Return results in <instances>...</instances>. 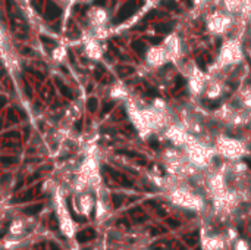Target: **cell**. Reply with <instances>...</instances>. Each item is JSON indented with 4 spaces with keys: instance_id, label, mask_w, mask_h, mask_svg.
<instances>
[{
    "instance_id": "obj_4",
    "label": "cell",
    "mask_w": 251,
    "mask_h": 250,
    "mask_svg": "<svg viewBox=\"0 0 251 250\" xmlns=\"http://www.w3.org/2000/svg\"><path fill=\"white\" fill-rule=\"evenodd\" d=\"M132 49H134L137 53H140V55H144V52H145V46H144V43L140 41V40H135V41L132 43Z\"/></svg>"
},
{
    "instance_id": "obj_19",
    "label": "cell",
    "mask_w": 251,
    "mask_h": 250,
    "mask_svg": "<svg viewBox=\"0 0 251 250\" xmlns=\"http://www.w3.org/2000/svg\"><path fill=\"white\" fill-rule=\"evenodd\" d=\"M245 164H247V165H248V168L251 169V161H250V159H245Z\"/></svg>"
},
{
    "instance_id": "obj_15",
    "label": "cell",
    "mask_w": 251,
    "mask_h": 250,
    "mask_svg": "<svg viewBox=\"0 0 251 250\" xmlns=\"http://www.w3.org/2000/svg\"><path fill=\"white\" fill-rule=\"evenodd\" d=\"M197 63H198V66H200L201 69H206V63L203 62V59H201V57H198V59H197Z\"/></svg>"
},
{
    "instance_id": "obj_18",
    "label": "cell",
    "mask_w": 251,
    "mask_h": 250,
    "mask_svg": "<svg viewBox=\"0 0 251 250\" xmlns=\"http://www.w3.org/2000/svg\"><path fill=\"white\" fill-rule=\"evenodd\" d=\"M160 40H162V39H150V41L153 43V44H157V43H160Z\"/></svg>"
},
{
    "instance_id": "obj_11",
    "label": "cell",
    "mask_w": 251,
    "mask_h": 250,
    "mask_svg": "<svg viewBox=\"0 0 251 250\" xmlns=\"http://www.w3.org/2000/svg\"><path fill=\"white\" fill-rule=\"evenodd\" d=\"M122 200H124V199H122L121 196H118V194L113 196V205H115V206H119V205L122 203Z\"/></svg>"
},
{
    "instance_id": "obj_14",
    "label": "cell",
    "mask_w": 251,
    "mask_h": 250,
    "mask_svg": "<svg viewBox=\"0 0 251 250\" xmlns=\"http://www.w3.org/2000/svg\"><path fill=\"white\" fill-rule=\"evenodd\" d=\"M207 105H209L211 109H214V108H217V106H220V102H206Z\"/></svg>"
},
{
    "instance_id": "obj_5",
    "label": "cell",
    "mask_w": 251,
    "mask_h": 250,
    "mask_svg": "<svg viewBox=\"0 0 251 250\" xmlns=\"http://www.w3.org/2000/svg\"><path fill=\"white\" fill-rule=\"evenodd\" d=\"M154 30H156V33L165 34V33H169L172 30V27L169 24H157V25H154Z\"/></svg>"
},
{
    "instance_id": "obj_9",
    "label": "cell",
    "mask_w": 251,
    "mask_h": 250,
    "mask_svg": "<svg viewBox=\"0 0 251 250\" xmlns=\"http://www.w3.org/2000/svg\"><path fill=\"white\" fill-rule=\"evenodd\" d=\"M150 147L154 149V150H157V149L160 147V144H159V141H157L156 138H151V140H150Z\"/></svg>"
},
{
    "instance_id": "obj_6",
    "label": "cell",
    "mask_w": 251,
    "mask_h": 250,
    "mask_svg": "<svg viewBox=\"0 0 251 250\" xmlns=\"http://www.w3.org/2000/svg\"><path fill=\"white\" fill-rule=\"evenodd\" d=\"M184 240L187 241V244H190V246H194V244H197V240H198V234L195 233L194 235H192V234H190V235H184Z\"/></svg>"
},
{
    "instance_id": "obj_2",
    "label": "cell",
    "mask_w": 251,
    "mask_h": 250,
    "mask_svg": "<svg viewBox=\"0 0 251 250\" xmlns=\"http://www.w3.org/2000/svg\"><path fill=\"white\" fill-rule=\"evenodd\" d=\"M141 4V1H135V0H129L128 3H125L122 7H121V10H119V13H118V16H116V19H115V22H122V21H125L128 19L137 9H138V6Z\"/></svg>"
},
{
    "instance_id": "obj_10",
    "label": "cell",
    "mask_w": 251,
    "mask_h": 250,
    "mask_svg": "<svg viewBox=\"0 0 251 250\" xmlns=\"http://www.w3.org/2000/svg\"><path fill=\"white\" fill-rule=\"evenodd\" d=\"M184 85H185V80L178 75V77H176V90H178L179 87H184Z\"/></svg>"
},
{
    "instance_id": "obj_3",
    "label": "cell",
    "mask_w": 251,
    "mask_h": 250,
    "mask_svg": "<svg viewBox=\"0 0 251 250\" xmlns=\"http://www.w3.org/2000/svg\"><path fill=\"white\" fill-rule=\"evenodd\" d=\"M170 247H172V243H169V241H159V243L151 246V250H169Z\"/></svg>"
},
{
    "instance_id": "obj_12",
    "label": "cell",
    "mask_w": 251,
    "mask_h": 250,
    "mask_svg": "<svg viewBox=\"0 0 251 250\" xmlns=\"http://www.w3.org/2000/svg\"><path fill=\"white\" fill-rule=\"evenodd\" d=\"M95 106H97V100H95V99H90V100H88V108H90L91 110H94Z\"/></svg>"
},
{
    "instance_id": "obj_13",
    "label": "cell",
    "mask_w": 251,
    "mask_h": 250,
    "mask_svg": "<svg viewBox=\"0 0 251 250\" xmlns=\"http://www.w3.org/2000/svg\"><path fill=\"white\" fill-rule=\"evenodd\" d=\"M162 233H165L163 228H151V234L153 235H157V234H162Z\"/></svg>"
},
{
    "instance_id": "obj_1",
    "label": "cell",
    "mask_w": 251,
    "mask_h": 250,
    "mask_svg": "<svg viewBox=\"0 0 251 250\" xmlns=\"http://www.w3.org/2000/svg\"><path fill=\"white\" fill-rule=\"evenodd\" d=\"M30 231V225L25 219L22 218H18V219H13L9 225V234L7 235H12V237H27Z\"/></svg>"
},
{
    "instance_id": "obj_17",
    "label": "cell",
    "mask_w": 251,
    "mask_h": 250,
    "mask_svg": "<svg viewBox=\"0 0 251 250\" xmlns=\"http://www.w3.org/2000/svg\"><path fill=\"white\" fill-rule=\"evenodd\" d=\"M157 215H159V216H166V212H165L163 209H157Z\"/></svg>"
},
{
    "instance_id": "obj_16",
    "label": "cell",
    "mask_w": 251,
    "mask_h": 250,
    "mask_svg": "<svg viewBox=\"0 0 251 250\" xmlns=\"http://www.w3.org/2000/svg\"><path fill=\"white\" fill-rule=\"evenodd\" d=\"M113 105H115V103H107V105L104 106V110H103V113H106V112H109V110H110V109L113 108Z\"/></svg>"
},
{
    "instance_id": "obj_20",
    "label": "cell",
    "mask_w": 251,
    "mask_h": 250,
    "mask_svg": "<svg viewBox=\"0 0 251 250\" xmlns=\"http://www.w3.org/2000/svg\"><path fill=\"white\" fill-rule=\"evenodd\" d=\"M187 1H188V3H190V1H191V0H187Z\"/></svg>"
},
{
    "instance_id": "obj_7",
    "label": "cell",
    "mask_w": 251,
    "mask_h": 250,
    "mask_svg": "<svg viewBox=\"0 0 251 250\" xmlns=\"http://www.w3.org/2000/svg\"><path fill=\"white\" fill-rule=\"evenodd\" d=\"M163 6H166L169 10H178V3L173 0H163Z\"/></svg>"
},
{
    "instance_id": "obj_8",
    "label": "cell",
    "mask_w": 251,
    "mask_h": 250,
    "mask_svg": "<svg viewBox=\"0 0 251 250\" xmlns=\"http://www.w3.org/2000/svg\"><path fill=\"white\" fill-rule=\"evenodd\" d=\"M166 224L169 225V228H178V227L181 225V222H179V221H175V219H172V218H167Z\"/></svg>"
}]
</instances>
